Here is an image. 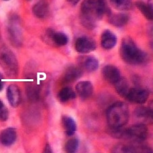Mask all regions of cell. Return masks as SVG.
<instances>
[{
    "label": "cell",
    "mask_w": 153,
    "mask_h": 153,
    "mask_svg": "<svg viewBox=\"0 0 153 153\" xmlns=\"http://www.w3.org/2000/svg\"><path fill=\"white\" fill-rule=\"evenodd\" d=\"M108 13L105 0H84L80 7L81 23L85 28L93 29L97 22Z\"/></svg>",
    "instance_id": "cell-1"
},
{
    "label": "cell",
    "mask_w": 153,
    "mask_h": 153,
    "mask_svg": "<svg viewBox=\"0 0 153 153\" xmlns=\"http://www.w3.org/2000/svg\"><path fill=\"white\" fill-rule=\"evenodd\" d=\"M120 55L122 60L130 65L144 64L148 61V54L138 47L129 37L123 39L120 48Z\"/></svg>",
    "instance_id": "cell-2"
},
{
    "label": "cell",
    "mask_w": 153,
    "mask_h": 153,
    "mask_svg": "<svg viewBox=\"0 0 153 153\" xmlns=\"http://www.w3.org/2000/svg\"><path fill=\"white\" fill-rule=\"evenodd\" d=\"M110 134L112 137L128 140L133 143H142L149 136V129L144 124H137L125 129H109Z\"/></svg>",
    "instance_id": "cell-3"
},
{
    "label": "cell",
    "mask_w": 153,
    "mask_h": 153,
    "mask_svg": "<svg viewBox=\"0 0 153 153\" xmlns=\"http://www.w3.org/2000/svg\"><path fill=\"white\" fill-rule=\"evenodd\" d=\"M106 118L109 129L123 128L129 121V107L123 102L115 103L108 109Z\"/></svg>",
    "instance_id": "cell-4"
},
{
    "label": "cell",
    "mask_w": 153,
    "mask_h": 153,
    "mask_svg": "<svg viewBox=\"0 0 153 153\" xmlns=\"http://www.w3.org/2000/svg\"><path fill=\"white\" fill-rule=\"evenodd\" d=\"M0 66L10 78H16L19 67L16 57L6 45L0 44Z\"/></svg>",
    "instance_id": "cell-5"
},
{
    "label": "cell",
    "mask_w": 153,
    "mask_h": 153,
    "mask_svg": "<svg viewBox=\"0 0 153 153\" xmlns=\"http://www.w3.org/2000/svg\"><path fill=\"white\" fill-rule=\"evenodd\" d=\"M7 34L10 43L14 47H19L23 44V32L20 24L19 17L14 15L10 18L8 26H7Z\"/></svg>",
    "instance_id": "cell-6"
},
{
    "label": "cell",
    "mask_w": 153,
    "mask_h": 153,
    "mask_svg": "<svg viewBox=\"0 0 153 153\" xmlns=\"http://www.w3.org/2000/svg\"><path fill=\"white\" fill-rule=\"evenodd\" d=\"M113 152L123 153L151 152L152 150L149 146L142 144V143H133L127 144H119L114 148Z\"/></svg>",
    "instance_id": "cell-7"
},
{
    "label": "cell",
    "mask_w": 153,
    "mask_h": 153,
    "mask_svg": "<svg viewBox=\"0 0 153 153\" xmlns=\"http://www.w3.org/2000/svg\"><path fill=\"white\" fill-rule=\"evenodd\" d=\"M149 97V92L147 90L140 88L129 89L126 98L131 103L137 104H144Z\"/></svg>",
    "instance_id": "cell-8"
},
{
    "label": "cell",
    "mask_w": 153,
    "mask_h": 153,
    "mask_svg": "<svg viewBox=\"0 0 153 153\" xmlns=\"http://www.w3.org/2000/svg\"><path fill=\"white\" fill-rule=\"evenodd\" d=\"M96 43L94 40L87 36H80L75 43V49L80 53H88L95 51Z\"/></svg>",
    "instance_id": "cell-9"
},
{
    "label": "cell",
    "mask_w": 153,
    "mask_h": 153,
    "mask_svg": "<svg viewBox=\"0 0 153 153\" xmlns=\"http://www.w3.org/2000/svg\"><path fill=\"white\" fill-rule=\"evenodd\" d=\"M45 38L50 40L55 46H63L68 44L69 38L67 34L61 32H55L52 29H48L45 33Z\"/></svg>",
    "instance_id": "cell-10"
},
{
    "label": "cell",
    "mask_w": 153,
    "mask_h": 153,
    "mask_svg": "<svg viewBox=\"0 0 153 153\" xmlns=\"http://www.w3.org/2000/svg\"><path fill=\"white\" fill-rule=\"evenodd\" d=\"M102 74L104 80L107 82L114 84L121 77L120 72L117 67L114 65H105L103 67Z\"/></svg>",
    "instance_id": "cell-11"
},
{
    "label": "cell",
    "mask_w": 153,
    "mask_h": 153,
    "mask_svg": "<svg viewBox=\"0 0 153 153\" xmlns=\"http://www.w3.org/2000/svg\"><path fill=\"white\" fill-rule=\"evenodd\" d=\"M8 100L12 107H17L21 103V91L18 86L15 84L10 85L6 90Z\"/></svg>",
    "instance_id": "cell-12"
},
{
    "label": "cell",
    "mask_w": 153,
    "mask_h": 153,
    "mask_svg": "<svg viewBox=\"0 0 153 153\" xmlns=\"http://www.w3.org/2000/svg\"><path fill=\"white\" fill-rule=\"evenodd\" d=\"M17 132L14 128L9 127L0 133V144L4 146H10L15 143Z\"/></svg>",
    "instance_id": "cell-13"
},
{
    "label": "cell",
    "mask_w": 153,
    "mask_h": 153,
    "mask_svg": "<svg viewBox=\"0 0 153 153\" xmlns=\"http://www.w3.org/2000/svg\"><path fill=\"white\" fill-rule=\"evenodd\" d=\"M117 43L116 34L109 29L103 31L101 36V45L103 49L110 50L114 48Z\"/></svg>",
    "instance_id": "cell-14"
},
{
    "label": "cell",
    "mask_w": 153,
    "mask_h": 153,
    "mask_svg": "<svg viewBox=\"0 0 153 153\" xmlns=\"http://www.w3.org/2000/svg\"><path fill=\"white\" fill-rule=\"evenodd\" d=\"M76 90L79 97L82 99H86L92 96L94 88L90 81H82L76 84Z\"/></svg>",
    "instance_id": "cell-15"
},
{
    "label": "cell",
    "mask_w": 153,
    "mask_h": 153,
    "mask_svg": "<svg viewBox=\"0 0 153 153\" xmlns=\"http://www.w3.org/2000/svg\"><path fill=\"white\" fill-rule=\"evenodd\" d=\"M32 11L38 19H44L49 12V4L47 0H39L34 5Z\"/></svg>",
    "instance_id": "cell-16"
},
{
    "label": "cell",
    "mask_w": 153,
    "mask_h": 153,
    "mask_svg": "<svg viewBox=\"0 0 153 153\" xmlns=\"http://www.w3.org/2000/svg\"><path fill=\"white\" fill-rule=\"evenodd\" d=\"M82 68L78 66H71L66 69L63 75V81L66 83H71L78 80L82 75Z\"/></svg>",
    "instance_id": "cell-17"
},
{
    "label": "cell",
    "mask_w": 153,
    "mask_h": 153,
    "mask_svg": "<svg viewBox=\"0 0 153 153\" xmlns=\"http://www.w3.org/2000/svg\"><path fill=\"white\" fill-rule=\"evenodd\" d=\"M80 66L87 72L92 73L97 70L100 66V62L94 56H86L81 59Z\"/></svg>",
    "instance_id": "cell-18"
},
{
    "label": "cell",
    "mask_w": 153,
    "mask_h": 153,
    "mask_svg": "<svg viewBox=\"0 0 153 153\" xmlns=\"http://www.w3.org/2000/svg\"><path fill=\"white\" fill-rule=\"evenodd\" d=\"M62 124L64 131L68 136H72L77 130V125L75 120L68 116H63L62 118Z\"/></svg>",
    "instance_id": "cell-19"
},
{
    "label": "cell",
    "mask_w": 153,
    "mask_h": 153,
    "mask_svg": "<svg viewBox=\"0 0 153 153\" xmlns=\"http://www.w3.org/2000/svg\"><path fill=\"white\" fill-rule=\"evenodd\" d=\"M129 17L124 13H117L109 16V23L117 28H122L128 23Z\"/></svg>",
    "instance_id": "cell-20"
},
{
    "label": "cell",
    "mask_w": 153,
    "mask_h": 153,
    "mask_svg": "<svg viewBox=\"0 0 153 153\" xmlns=\"http://www.w3.org/2000/svg\"><path fill=\"white\" fill-rule=\"evenodd\" d=\"M76 98V92L72 88L65 87L59 91L57 94L58 100L61 103H66L68 101L74 99Z\"/></svg>",
    "instance_id": "cell-21"
},
{
    "label": "cell",
    "mask_w": 153,
    "mask_h": 153,
    "mask_svg": "<svg viewBox=\"0 0 153 153\" xmlns=\"http://www.w3.org/2000/svg\"><path fill=\"white\" fill-rule=\"evenodd\" d=\"M115 90L118 94L123 97H126L129 90V86L127 80L124 77H120L117 82L114 83Z\"/></svg>",
    "instance_id": "cell-22"
},
{
    "label": "cell",
    "mask_w": 153,
    "mask_h": 153,
    "mask_svg": "<svg viewBox=\"0 0 153 153\" xmlns=\"http://www.w3.org/2000/svg\"><path fill=\"white\" fill-rule=\"evenodd\" d=\"M136 6L146 18L149 20H152L153 18L152 4H146L142 1H138L136 2Z\"/></svg>",
    "instance_id": "cell-23"
},
{
    "label": "cell",
    "mask_w": 153,
    "mask_h": 153,
    "mask_svg": "<svg viewBox=\"0 0 153 153\" xmlns=\"http://www.w3.org/2000/svg\"><path fill=\"white\" fill-rule=\"evenodd\" d=\"M111 4L118 10H127L131 8V0H110Z\"/></svg>",
    "instance_id": "cell-24"
},
{
    "label": "cell",
    "mask_w": 153,
    "mask_h": 153,
    "mask_svg": "<svg viewBox=\"0 0 153 153\" xmlns=\"http://www.w3.org/2000/svg\"><path fill=\"white\" fill-rule=\"evenodd\" d=\"M135 116L143 119H152V111L151 109L146 107H137L135 110Z\"/></svg>",
    "instance_id": "cell-25"
},
{
    "label": "cell",
    "mask_w": 153,
    "mask_h": 153,
    "mask_svg": "<svg viewBox=\"0 0 153 153\" xmlns=\"http://www.w3.org/2000/svg\"><path fill=\"white\" fill-rule=\"evenodd\" d=\"M79 146V141L77 138H71L68 140L65 146V152L68 153H74L77 151Z\"/></svg>",
    "instance_id": "cell-26"
},
{
    "label": "cell",
    "mask_w": 153,
    "mask_h": 153,
    "mask_svg": "<svg viewBox=\"0 0 153 153\" xmlns=\"http://www.w3.org/2000/svg\"><path fill=\"white\" fill-rule=\"evenodd\" d=\"M9 117V112L8 108L4 103L3 101L0 100V122H6Z\"/></svg>",
    "instance_id": "cell-27"
},
{
    "label": "cell",
    "mask_w": 153,
    "mask_h": 153,
    "mask_svg": "<svg viewBox=\"0 0 153 153\" xmlns=\"http://www.w3.org/2000/svg\"><path fill=\"white\" fill-rule=\"evenodd\" d=\"M44 152H46V153L53 152V150H52V148H51V147L50 144H47L46 145V146H45V148H44Z\"/></svg>",
    "instance_id": "cell-28"
},
{
    "label": "cell",
    "mask_w": 153,
    "mask_h": 153,
    "mask_svg": "<svg viewBox=\"0 0 153 153\" xmlns=\"http://www.w3.org/2000/svg\"><path fill=\"white\" fill-rule=\"evenodd\" d=\"M67 1H68L70 4L73 5V6H74V5L77 4L80 1V0H67Z\"/></svg>",
    "instance_id": "cell-29"
},
{
    "label": "cell",
    "mask_w": 153,
    "mask_h": 153,
    "mask_svg": "<svg viewBox=\"0 0 153 153\" xmlns=\"http://www.w3.org/2000/svg\"><path fill=\"white\" fill-rule=\"evenodd\" d=\"M2 80H3V79H0V92H1L2 89L4 88V83L3 81H2Z\"/></svg>",
    "instance_id": "cell-30"
},
{
    "label": "cell",
    "mask_w": 153,
    "mask_h": 153,
    "mask_svg": "<svg viewBox=\"0 0 153 153\" xmlns=\"http://www.w3.org/2000/svg\"><path fill=\"white\" fill-rule=\"evenodd\" d=\"M3 75H2V74L0 73V79H3Z\"/></svg>",
    "instance_id": "cell-31"
},
{
    "label": "cell",
    "mask_w": 153,
    "mask_h": 153,
    "mask_svg": "<svg viewBox=\"0 0 153 153\" xmlns=\"http://www.w3.org/2000/svg\"><path fill=\"white\" fill-rule=\"evenodd\" d=\"M4 1H9V0H4Z\"/></svg>",
    "instance_id": "cell-32"
},
{
    "label": "cell",
    "mask_w": 153,
    "mask_h": 153,
    "mask_svg": "<svg viewBox=\"0 0 153 153\" xmlns=\"http://www.w3.org/2000/svg\"><path fill=\"white\" fill-rule=\"evenodd\" d=\"M27 1H31V0H27Z\"/></svg>",
    "instance_id": "cell-33"
},
{
    "label": "cell",
    "mask_w": 153,
    "mask_h": 153,
    "mask_svg": "<svg viewBox=\"0 0 153 153\" xmlns=\"http://www.w3.org/2000/svg\"><path fill=\"white\" fill-rule=\"evenodd\" d=\"M0 36H1V34H0Z\"/></svg>",
    "instance_id": "cell-34"
}]
</instances>
